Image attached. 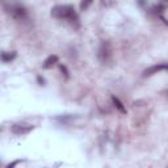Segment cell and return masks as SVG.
Instances as JSON below:
<instances>
[{
    "mask_svg": "<svg viewBox=\"0 0 168 168\" xmlns=\"http://www.w3.org/2000/svg\"><path fill=\"white\" fill-rule=\"evenodd\" d=\"M51 16L55 17V19L68 20L71 23H76L79 20L72 5H57L51 9Z\"/></svg>",
    "mask_w": 168,
    "mask_h": 168,
    "instance_id": "cell-1",
    "label": "cell"
},
{
    "mask_svg": "<svg viewBox=\"0 0 168 168\" xmlns=\"http://www.w3.org/2000/svg\"><path fill=\"white\" fill-rule=\"evenodd\" d=\"M9 13L13 19L16 20H25L28 17V13H26V9L24 7L19 5V4H15V5H11V9H9Z\"/></svg>",
    "mask_w": 168,
    "mask_h": 168,
    "instance_id": "cell-2",
    "label": "cell"
},
{
    "mask_svg": "<svg viewBox=\"0 0 168 168\" xmlns=\"http://www.w3.org/2000/svg\"><path fill=\"white\" fill-rule=\"evenodd\" d=\"M159 71H168V63H160V64H155L152 67H150L147 70H144L143 76H151V75L156 74Z\"/></svg>",
    "mask_w": 168,
    "mask_h": 168,
    "instance_id": "cell-3",
    "label": "cell"
},
{
    "mask_svg": "<svg viewBox=\"0 0 168 168\" xmlns=\"http://www.w3.org/2000/svg\"><path fill=\"white\" fill-rule=\"evenodd\" d=\"M33 130L32 125H13L12 126V133L20 135V134H28L29 131Z\"/></svg>",
    "mask_w": 168,
    "mask_h": 168,
    "instance_id": "cell-4",
    "label": "cell"
},
{
    "mask_svg": "<svg viewBox=\"0 0 168 168\" xmlns=\"http://www.w3.org/2000/svg\"><path fill=\"white\" fill-rule=\"evenodd\" d=\"M57 62H58V57L57 55H50V57H47V58L45 59V62H43V64H42V67L43 68H50V67H53Z\"/></svg>",
    "mask_w": 168,
    "mask_h": 168,
    "instance_id": "cell-5",
    "label": "cell"
},
{
    "mask_svg": "<svg viewBox=\"0 0 168 168\" xmlns=\"http://www.w3.org/2000/svg\"><path fill=\"white\" fill-rule=\"evenodd\" d=\"M15 58H16V53L15 51H12V53H3V54H2V60L4 62V63L12 62Z\"/></svg>",
    "mask_w": 168,
    "mask_h": 168,
    "instance_id": "cell-6",
    "label": "cell"
},
{
    "mask_svg": "<svg viewBox=\"0 0 168 168\" xmlns=\"http://www.w3.org/2000/svg\"><path fill=\"white\" fill-rule=\"evenodd\" d=\"M112 101H113V104H114V107H116L118 110H120L121 113H126V109H125V107H123V104L121 103L120 100L117 99L116 96H112Z\"/></svg>",
    "mask_w": 168,
    "mask_h": 168,
    "instance_id": "cell-7",
    "label": "cell"
},
{
    "mask_svg": "<svg viewBox=\"0 0 168 168\" xmlns=\"http://www.w3.org/2000/svg\"><path fill=\"white\" fill-rule=\"evenodd\" d=\"M91 3H92V2H86V3H84V2H83V3L80 4V9H83V11H84V9H86V8H87L88 5H89V4H91Z\"/></svg>",
    "mask_w": 168,
    "mask_h": 168,
    "instance_id": "cell-8",
    "label": "cell"
},
{
    "mask_svg": "<svg viewBox=\"0 0 168 168\" xmlns=\"http://www.w3.org/2000/svg\"><path fill=\"white\" fill-rule=\"evenodd\" d=\"M20 162H21V160H15V162H12L11 164H8V167H7V168H15L17 164H19Z\"/></svg>",
    "mask_w": 168,
    "mask_h": 168,
    "instance_id": "cell-9",
    "label": "cell"
},
{
    "mask_svg": "<svg viewBox=\"0 0 168 168\" xmlns=\"http://www.w3.org/2000/svg\"><path fill=\"white\" fill-rule=\"evenodd\" d=\"M60 70H62V71H63V72H64V75H66V76H67V78H68V71H67V68H66V67H64V66H60Z\"/></svg>",
    "mask_w": 168,
    "mask_h": 168,
    "instance_id": "cell-10",
    "label": "cell"
},
{
    "mask_svg": "<svg viewBox=\"0 0 168 168\" xmlns=\"http://www.w3.org/2000/svg\"><path fill=\"white\" fill-rule=\"evenodd\" d=\"M38 82H39V83H41V86H42V84H43V83H45V80H43V79H42L41 76H38Z\"/></svg>",
    "mask_w": 168,
    "mask_h": 168,
    "instance_id": "cell-11",
    "label": "cell"
}]
</instances>
